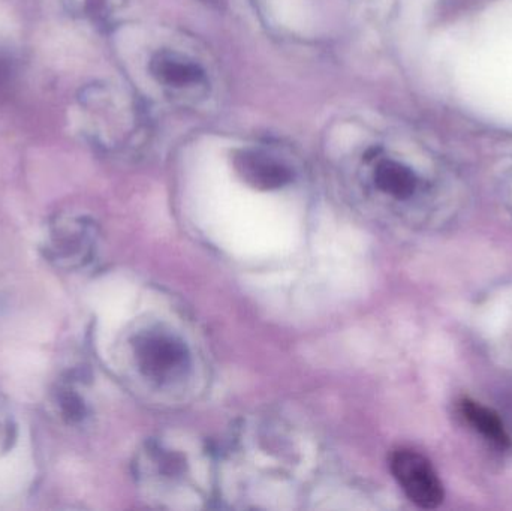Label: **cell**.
Instances as JSON below:
<instances>
[{"mask_svg":"<svg viewBox=\"0 0 512 511\" xmlns=\"http://www.w3.org/2000/svg\"><path fill=\"white\" fill-rule=\"evenodd\" d=\"M234 168L243 182L259 191L279 189L291 180V171L270 156L252 150H239L233 158Z\"/></svg>","mask_w":512,"mask_h":511,"instance_id":"4","label":"cell"},{"mask_svg":"<svg viewBox=\"0 0 512 511\" xmlns=\"http://www.w3.org/2000/svg\"><path fill=\"white\" fill-rule=\"evenodd\" d=\"M462 408V414L465 419L483 435L486 440L492 441L495 446L501 447V449H508L511 446L510 435L505 431L504 423H502L501 417L490 410V408L483 407L477 402L471 401V399H465L460 404Z\"/></svg>","mask_w":512,"mask_h":511,"instance_id":"6","label":"cell"},{"mask_svg":"<svg viewBox=\"0 0 512 511\" xmlns=\"http://www.w3.org/2000/svg\"><path fill=\"white\" fill-rule=\"evenodd\" d=\"M390 465L394 479L415 506L433 510L444 503V485L426 456L415 450L400 449L391 456Z\"/></svg>","mask_w":512,"mask_h":511,"instance_id":"2","label":"cell"},{"mask_svg":"<svg viewBox=\"0 0 512 511\" xmlns=\"http://www.w3.org/2000/svg\"><path fill=\"white\" fill-rule=\"evenodd\" d=\"M135 354L141 371L156 380H164L185 368V347L170 336H141L135 344Z\"/></svg>","mask_w":512,"mask_h":511,"instance_id":"3","label":"cell"},{"mask_svg":"<svg viewBox=\"0 0 512 511\" xmlns=\"http://www.w3.org/2000/svg\"><path fill=\"white\" fill-rule=\"evenodd\" d=\"M17 441V426L8 405L0 401V459L14 449Z\"/></svg>","mask_w":512,"mask_h":511,"instance_id":"9","label":"cell"},{"mask_svg":"<svg viewBox=\"0 0 512 511\" xmlns=\"http://www.w3.org/2000/svg\"><path fill=\"white\" fill-rule=\"evenodd\" d=\"M150 72L159 83L174 87L191 86L204 75L200 65L171 51H159L150 62Z\"/></svg>","mask_w":512,"mask_h":511,"instance_id":"5","label":"cell"},{"mask_svg":"<svg viewBox=\"0 0 512 511\" xmlns=\"http://www.w3.org/2000/svg\"><path fill=\"white\" fill-rule=\"evenodd\" d=\"M95 239V227L89 219L63 212L48 221L39 249L48 264L69 272L89 263Z\"/></svg>","mask_w":512,"mask_h":511,"instance_id":"1","label":"cell"},{"mask_svg":"<svg viewBox=\"0 0 512 511\" xmlns=\"http://www.w3.org/2000/svg\"><path fill=\"white\" fill-rule=\"evenodd\" d=\"M12 75H14V66L8 57L0 54V90L5 89L11 83Z\"/></svg>","mask_w":512,"mask_h":511,"instance_id":"10","label":"cell"},{"mask_svg":"<svg viewBox=\"0 0 512 511\" xmlns=\"http://www.w3.org/2000/svg\"><path fill=\"white\" fill-rule=\"evenodd\" d=\"M54 408L63 423L78 425L87 416V405L72 381L62 380L53 396Z\"/></svg>","mask_w":512,"mask_h":511,"instance_id":"8","label":"cell"},{"mask_svg":"<svg viewBox=\"0 0 512 511\" xmlns=\"http://www.w3.org/2000/svg\"><path fill=\"white\" fill-rule=\"evenodd\" d=\"M376 185L391 197L406 200L417 188V177L411 168L394 161H385L376 170Z\"/></svg>","mask_w":512,"mask_h":511,"instance_id":"7","label":"cell"}]
</instances>
